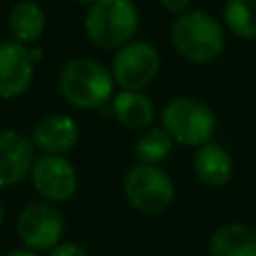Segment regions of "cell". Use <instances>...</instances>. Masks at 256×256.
<instances>
[{
  "label": "cell",
  "instance_id": "1",
  "mask_svg": "<svg viewBox=\"0 0 256 256\" xmlns=\"http://www.w3.org/2000/svg\"><path fill=\"white\" fill-rule=\"evenodd\" d=\"M138 30V10L132 0H96L86 14V32L102 48H122Z\"/></svg>",
  "mask_w": 256,
  "mask_h": 256
},
{
  "label": "cell",
  "instance_id": "2",
  "mask_svg": "<svg viewBox=\"0 0 256 256\" xmlns=\"http://www.w3.org/2000/svg\"><path fill=\"white\" fill-rule=\"evenodd\" d=\"M114 78L110 72L92 58L70 60L60 72L62 96L78 108H98L110 96Z\"/></svg>",
  "mask_w": 256,
  "mask_h": 256
},
{
  "label": "cell",
  "instance_id": "3",
  "mask_svg": "<svg viewBox=\"0 0 256 256\" xmlns=\"http://www.w3.org/2000/svg\"><path fill=\"white\" fill-rule=\"evenodd\" d=\"M172 42L176 50L190 62H210L224 48L220 24L206 12L194 10L178 16L172 24Z\"/></svg>",
  "mask_w": 256,
  "mask_h": 256
},
{
  "label": "cell",
  "instance_id": "4",
  "mask_svg": "<svg viewBox=\"0 0 256 256\" xmlns=\"http://www.w3.org/2000/svg\"><path fill=\"white\" fill-rule=\"evenodd\" d=\"M162 124L172 140L200 148L204 144H210L216 128V118L204 102L190 96H178L164 106Z\"/></svg>",
  "mask_w": 256,
  "mask_h": 256
},
{
  "label": "cell",
  "instance_id": "5",
  "mask_svg": "<svg viewBox=\"0 0 256 256\" xmlns=\"http://www.w3.org/2000/svg\"><path fill=\"white\" fill-rule=\"evenodd\" d=\"M124 194L132 208L142 214H160L174 200L170 176L152 164H136L124 178Z\"/></svg>",
  "mask_w": 256,
  "mask_h": 256
},
{
  "label": "cell",
  "instance_id": "6",
  "mask_svg": "<svg viewBox=\"0 0 256 256\" xmlns=\"http://www.w3.org/2000/svg\"><path fill=\"white\" fill-rule=\"evenodd\" d=\"M16 234L24 248L32 252H50L64 234L62 210L48 200H36L22 208L16 220Z\"/></svg>",
  "mask_w": 256,
  "mask_h": 256
},
{
  "label": "cell",
  "instance_id": "7",
  "mask_svg": "<svg viewBox=\"0 0 256 256\" xmlns=\"http://www.w3.org/2000/svg\"><path fill=\"white\" fill-rule=\"evenodd\" d=\"M160 68V56L156 48L144 40L128 42L122 46L112 62L114 80L126 90H140L150 84Z\"/></svg>",
  "mask_w": 256,
  "mask_h": 256
},
{
  "label": "cell",
  "instance_id": "8",
  "mask_svg": "<svg viewBox=\"0 0 256 256\" xmlns=\"http://www.w3.org/2000/svg\"><path fill=\"white\" fill-rule=\"evenodd\" d=\"M30 178L36 192L54 204L72 198L78 184L74 166L58 154H44L36 158L30 168Z\"/></svg>",
  "mask_w": 256,
  "mask_h": 256
},
{
  "label": "cell",
  "instance_id": "9",
  "mask_svg": "<svg viewBox=\"0 0 256 256\" xmlns=\"http://www.w3.org/2000/svg\"><path fill=\"white\" fill-rule=\"evenodd\" d=\"M40 58V48H24L20 42H0V96H20L30 86L34 62Z\"/></svg>",
  "mask_w": 256,
  "mask_h": 256
},
{
  "label": "cell",
  "instance_id": "10",
  "mask_svg": "<svg viewBox=\"0 0 256 256\" xmlns=\"http://www.w3.org/2000/svg\"><path fill=\"white\" fill-rule=\"evenodd\" d=\"M34 164L32 144L14 130H0V188L18 184Z\"/></svg>",
  "mask_w": 256,
  "mask_h": 256
},
{
  "label": "cell",
  "instance_id": "11",
  "mask_svg": "<svg viewBox=\"0 0 256 256\" xmlns=\"http://www.w3.org/2000/svg\"><path fill=\"white\" fill-rule=\"evenodd\" d=\"M34 144L46 154L62 156L68 152L78 140V126L70 116L52 114L38 122L34 128Z\"/></svg>",
  "mask_w": 256,
  "mask_h": 256
},
{
  "label": "cell",
  "instance_id": "12",
  "mask_svg": "<svg viewBox=\"0 0 256 256\" xmlns=\"http://www.w3.org/2000/svg\"><path fill=\"white\" fill-rule=\"evenodd\" d=\"M194 172L206 186H224L232 178V158L218 144H204L194 154Z\"/></svg>",
  "mask_w": 256,
  "mask_h": 256
},
{
  "label": "cell",
  "instance_id": "13",
  "mask_svg": "<svg viewBox=\"0 0 256 256\" xmlns=\"http://www.w3.org/2000/svg\"><path fill=\"white\" fill-rule=\"evenodd\" d=\"M212 256H256V232L244 224L220 226L210 238Z\"/></svg>",
  "mask_w": 256,
  "mask_h": 256
},
{
  "label": "cell",
  "instance_id": "14",
  "mask_svg": "<svg viewBox=\"0 0 256 256\" xmlns=\"http://www.w3.org/2000/svg\"><path fill=\"white\" fill-rule=\"evenodd\" d=\"M118 122L126 128H146L154 116L152 100L138 90H122L114 96L112 102Z\"/></svg>",
  "mask_w": 256,
  "mask_h": 256
},
{
  "label": "cell",
  "instance_id": "15",
  "mask_svg": "<svg viewBox=\"0 0 256 256\" xmlns=\"http://www.w3.org/2000/svg\"><path fill=\"white\" fill-rule=\"evenodd\" d=\"M8 30L20 44L38 40L44 30V10L32 0L14 4L8 16Z\"/></svg>",
  "mask_w": 256,
  "mask_h": 256
},
{
  "label": "cell",
  "instance_id": "16",
  "mask_svg": "<svg viewBox=\"0 0 256 256\" xmlns=\"http://www.w3.org/2000/svg\"><path fill=\"white\" fill-rule=\"evenodd\" d=\"M224 18L240 38H256V0H226Z\"/></svg>",
  "mask_w": 256,
  "mask_h": 256
},
{
  "label": "cell",
  "instance_id": "17",
  "mask_svg": "<svg viewBox=\"0 0 256 256\" xmlns=\"http://www.w3.org/2000/svg\"><path fill=\"white\" fill-rule=\"evenodd\" d=\"M172 150V136L164 130V128H150L146 130L138 142H136V156L142 164H152L156 166V162L164 160Z\"/></svg>",
  "mask_w": 256,
  "mask_h": 256
},
{
  "label": "cell",
  "instance_id": "18",
  "mask_svg": "<svg viewBox=\"0 0 256 256\" xmlns=\"http://www.w3.org/2000/svg\"><path fill=\"white\" fill-rule=\"evenodd\" d=\"M48 256H88V252L78 242H60L48 252Z\"/></svg>",
  "mask_w": 256,
  "mask_h": 256
},
{
  "label": "cell",
  "instance_id": "19",
  "mask_svg": "<svg viewBox=\"0 0 256 256\" xmlns=\"http://www.w3.org/2000/svg\"><path fill=\"white\" fill-rule=\"evenodd\" d=\"M160 4L170 12H182L190 4V0H160Z\"/></svg>",
  "mask_w": 256,
  "mask_h": 256
},
{
  "label": "cell",
  "instance_id": "20",
  "mask_svg": "<svg viewBox=\"0 0 256 256\" xmlns=\"http://www.w3.org/2000/svg\"><path fill=\"white\" fill-rule=\"evenodd\" d=\"M6 256H38V254L32 252V250H28V248H14V250H10Z\"/></svg>",
  "mask_w": 256,
  "mask_h": 256
},
{
  "label": "cell",
  "instance_id": "21",
  "mask_svg": "<svg viewBox=\"0 0 256 256\" xmlns=\"http://www.w3.org/2000/svg\"><path fill=\"white\" fill-rule=\"evenodd\" d=\"M2 220H4V206H2V202H0V224H2Z\"/></svg>",
  "mask_w": 256,
  "mask_h": 256
},
{
  "label": "cell",
  "instance_id": "22",
  "mask_svg": "<svg viewBox=\"0 0 256 256\" xmlns=\"http://www.w3.org/2000/svg\"><path fill=\"white\" fill-rule=\"evenodd\" d=\"M76 2H80V4H94L96 0H76Z\"/></svg>",
  "mask_w": 256,
  "mask_h": 256
}]
</instances>
